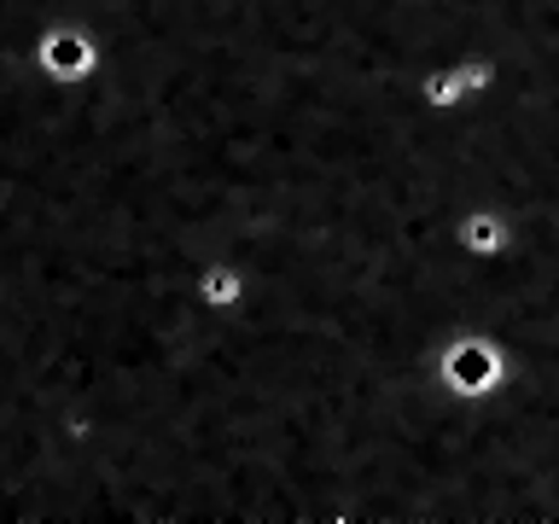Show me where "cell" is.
Wrapping results in <instances>:
<instances>
[{"instance_id":"obj_3","label":"cell","mask_w":559,"mask_h":524,"mask_svg":"<svg viewBox=\"0 0 559 524\" xmlns=\"http://www.w3.org/2000/svg\"><path fill=\"white\" fill-rule=\"evenodd\" d=\"M239 291H245L239 269H210V274H204V286H199V297H204L210 309H234V303H239Z\"/></svg>"},{"instance_id":"obj_1","label":"cell","mask_w":559,"mask_h":524,"mask_svg":"<svg viewBox=\"0 0 559 524\" xmlns=\"http://www.w3.org/2000/svg\"><path fill=\"white\" fill-rule=\"evenodd\" d=\"M41 64H47V76H64V82H76L87 76V70L99 64V47H94V35H82V29H47L41 35Z\"/></svg>"},{"instance_id":"obj_2","label":"cell","mask_w":559,"mask_h":524,"mask_svg":"<svg viewBox=\"0 0 559 524\" xmlns=\"http://www.w3.org/2000/svg\"><path fill=\"white\" fill-rule=\"evenodd\" d=\"M507 239H513V227L501 216H466L461 222V245L472 257H496V251H507Z\"/></svg>"}]
</instances>
